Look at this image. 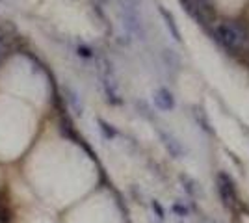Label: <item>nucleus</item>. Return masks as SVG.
Wrapping results in <instances>:
<instances>
[{
  "label": "nucleus",
  "mask_w": 249,
  "mask_h": 223,
  "mask_svg": "<svg viewBox=\"0 0 249 223\" xmlns=\"http://www.w3.org/2000/svg\"><path fill=\"white\" fill-rule=\"evenodd\" d=\"M218 37L225 47L236 49V47H240L242 43L246 41V32L240 26L232 24V22H225V24L218 26Z\"/></svg>",
  "instance_id": "nucleus-1"
},
{
  "label": "nucleus",
  "mask_w": 249,
  "mask_h": 223,
  "mask_svg": "<svg viewBox=\"0 0 249 223\" xmlns=\"http://www.w3.org/2000/svg\"><path fill=\"white\" fill-rule=\"evenodd\" d=\"M78 54L84 56V58H91V56H93V54H91V49H86V47H80V49H78Z\"/></svg>",
  "instance_id": "nucleus-4"
},
{
  "label": "nucleus",
  "mask_w": 249,
  "mask_h": 223,
  "mask_svg": "<svg viewBox=\"0 0 249 223\" xmlns=\"http://www.w3.org/2000/svg\"><path fill=\"white\" fill-rule=\"evenodd\" d=\"M155 104L158 110H173L175 108V99H173L169 89L162 87L155 93Z\"/></svg>",
  "instance_id": "nucleus-2"
},
{
  "label": "nucleus",
  "mask_w": 249,
  "mask_h": 223,
  "mask_svg": "<svg viewBox=\"0 0 249 223\" xmlns=\"http://www.w3.org/2000/svg\"><path fill=\"white\" fill-rule=\"evenodd\" d=\"M160 15L164 17V21H166L167 30L171 32V35L175 37L177 41H180V32H178V28H177V24H175V19H173V15H171V13H169L167 10H164V8H160Z\"/></svg>",
  "instance_id": "nucleus-3"
}]
</instances>
